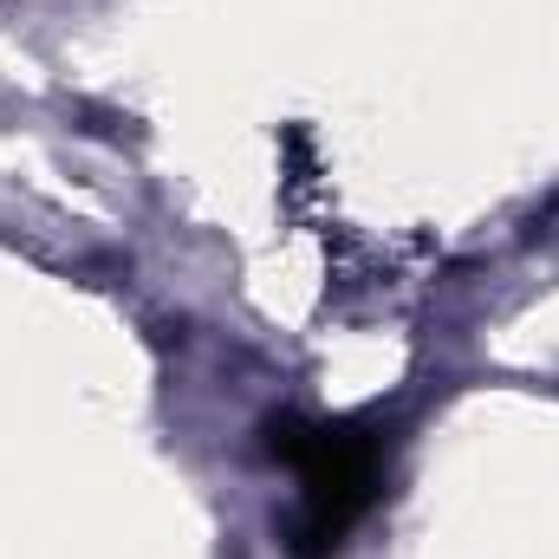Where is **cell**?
<instances>
[{"label":"cell","instance_id":"cell-1","mask_svg":"<svg viewBox=\"0 0 559 559\" xmlns=\"http://www.w3.org/2000/svg\"><path fill=\"white\" fill-rule=\"evenodd\" d=\"M267 449L299 475V514H293V540H286L293 559H332L384 488L378 436L358 423L280 417L267 429Z\"/></svg>","mask_w":559,"mask_h":559}]
</instances>
